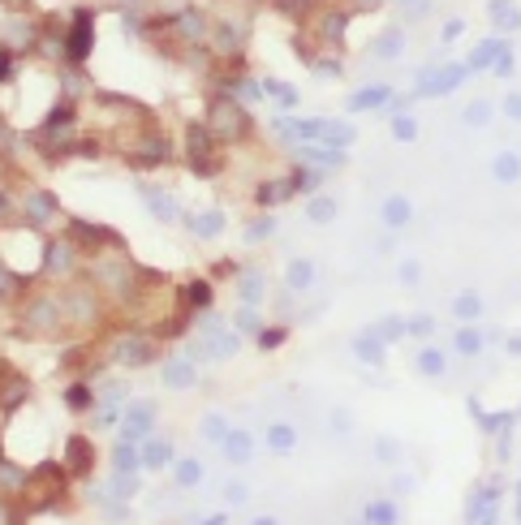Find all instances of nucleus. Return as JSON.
<instances>
[{
  "mask_svg": "<svg viewBox=\"0 0 521 525\" xmlns=\"http://www.w3.org/2000/svg\"><path fill=\"white\" fill-rule=\"evenodd\" d=\"M207 129H212V138L216 142H237V138H246L250 134V117H246V108L233 99V95H220L212 108H207Z\"/></svg>",
  "mask_w": 521,
  "mask_h": 525,
  "instance_id": "nucleus-1",
  "label": "nucleus"
},
{
  "mask_svg": "<svg viewBox=\"0 0 521 525\" xmlns=\"http://www.w3.org/2000/svg\"><path fill=\"white\" fill-rule=\"evenodd\" d=\"M212 129L207 125H190V134H185V155H190V168L194 173H202V177H212V173H220V155L212 151Z\"/></svg>",
  "mask_w": 521,
  "mask_h": 525,
  "instance_id": "nucleus-2",
  "label": "nucleus"
},
{
  "mask_svg": "<svg viewBox=\"0 0 521 525\" xmlns=\"http://www.w3.org/2000/svg\"><path fill=\"white\" fill-rule=\"evenodd\" d=\"M151 357H155V340H151V336L125 332V336H117V345H113V362H121V366H147Z\"/></svg>",
  "mask_w": 521,
  "mask_h": 525,
  "instance_id": "nucleus-3",
  "label": "nucleus"
},
{
  "mask_svg": "<svg viewBox=\"0 0 521 525\" xmlns=\"http://www.w3.org/2000/svg\"><path fill=\"white\" fill-rule=\"evenodd\" d=\"M91 47H95V13L91 9H78L74 13V30L65 39V52H69V61H86Z\"/></svg>",
  "mask_w": 521,
  "mask_h": 525,
  "instance_id": "nucleus-4",
  "label": "nucleus"
},
{
  "mask_svg": "<svg viewBox=\"0 0 521 525\" xmlns=\"http://www.w3.org/2000/svg\"><path fill=\"white\" fill-rule=\"evenodd\" d=\"M465 74H470V69H465V65H444L440 74H423L418 78V91H413V95H418V99H431V95H448V91H457V82L465 78Z\"/></svg>",
  "mask_w": 521,
  "mask_h": 525,
  "instance_id": "nucleus-5",
  "label": "nucleus"
},
{
  "mask_svg": "<svg viewBox=\"0 0 521 525\" xmlns=\"http://www.w3.org/2000/svg\"><path fill=\"white\" fill-rule=\"evenodd\" d=\"M151 417H155L151 405H130L125 417H121V439H130V444L147 439V435H151Z\"/></svg>",
  "mask_w": 521,
  "mask_h": 525,
  "instance_id": "nucleus-6",
  "label": "nucleus"
},
{
  "mask_svg": "<svg viewBox=\"0 0 521 525\" xmlns=\"http://www.w3.org/2000/svg\"><path fill=\"white\" fill-rule=\"evenodd\" d=\"M164 388H173V392H181V388H194V357H168L164 362Z\"/></svg>",
  "mask_w": 521,
  "mask_h": 525,
  "instance_id": "nucleus-7",
  "label": "nucleus"
},
{
  "mask_svg": "<svg viewBox=\"0 0 521 525\" xmlns=\"http://www.w3.org/2000/svg\"><path fill=\"white\" fill-rule=\"evenodd\" d=\"M241 43H246V22L241 18H224L220 26H216V52H241Z\"/></svg>",
  "mask_w": 521,
  "mask_h": 525,
  "instance_id": "nucleus-8",
  "label": "nucleus"
},
{
  "mask_svg": "<svg viewBox=\"0 0 521 525\" xmlns=\"http://www.w3.org/2000/svg\"><path fill=\"white\" fill-rule=\"evenodd\" d=\"M26 220H30V224H47V220H57V198H52L47 190L26 194Z\"/></svg>",
  "mask_w": 521,
  "mask_h": 525,
  "instance_id": "nucleus-9",
  "label": "nucleus"
},
{
  "mask_svg": "<svg viewBox=\"0 0 521 525\" xmlns=\"http://www.w3.org/2000/svg\"><path fill=\"white\" fill-rule=\"evenodd\" d=\"M224 456L233 461V465H250V456H254V439H250V431H224Z\"/></svg>",
  "mask_w": 521,
  "mask_h": 525,
  "instance_id": "nucleus-10",
  "label": "nucleus"
},
{
  "mask_svg": "<svg viewBox=\"0 0 521 525\" xmlns=\"http://www.w3.org/2000/svg\"><path fill=\"white\" fill-rule=\"evenodd\" d=\"M65 461H69L74 474H86V469L95 465V448H91V439H86V435H74V439L65 444Z\"/></svg>",
  "mask_w": 521,
  "mask_h": 525,
  "instance_id": "nucleus-11",
  "label": "nucleus"
},
{
  "mask_svg": "<svg viewBox=\"0 0 521 525\" xmlns=\"http://www.w3.org/2000/svg\"><path fill=\"white\" fill-rule=\"evenodd\" d=\"M297 160H306V164H319V168H340L345 164V151H336V146H297Z\"/></svg>",
  "mask_w": 521,
  "mask_h": 525,
  "instance_id": "nucleus-12",
  "label": "nucleus"
},
{
  "mask_svg": "<svg viewBox=\"0 0 521 525\" xmlns=\"http://www.w3.org/2000/svg\"><path fill=\"white\" fill-rule=\"evenodd\" d=\"M470 413L479 417V422H483V431L487 435H500V431H513V422H517V409L513 413H487L479 400H470Z\"/></svg>",
  "mask_w": 521,
  "mask_h": 525,
  "instance_id": "nucleus-13",
  "label": "nucleus"
},
{
  "mask_svg": "<svg viewBox=\"0 0 521 525\" xmlns=\"http://www.w3.org/2000/svg\"><path fill=\"white\" fill-rule=\"evenodd\" d=\"M496 500H500V487L491 483V487H483L474 500H470V508H465V517L470 521H491L496 517Z\"/></svg>",
  "mask_w": 521,
  "mask_h": 525,
  "instance_id": "nucleus-14",
  "label": "nucleus"
},
{
  "mask_svg": "<svg viewBox=\"0 0 521 525\" xmlns=\"http://www.w3.org/2000/svg\"><path fill=\"white\" fill-rule=\"evenodd\" d=\"M379 103H388V86H362L349 95V112H362V108H379Z\"/></svg>",
  "mask_w": 521,
  "mask_h": 525,
  "instance_id": "nucleus-15",
  "label": "nucleus"
},
{
  "mask_svg": "<svg viewBox=\"0 0 521 525\" xmlns=\"http://www.w3.org/2000/svg\"><path fill=\"white\" fill-rule=\"evenodd\" d=\"M57 301H35V306H26V314H22V323H30V328H52L57 323Z\"/></svg>",
  "mask_w": 521,
  "mask_h": 525,
  "instance_id": "nucleus-16",
  "label": "nucleus"
},
{
  "mask_svg": "<svg viewBox=\"0 0 521 525\" xmlns=\"http://www.w3.org/2000/svg\"><path fill=\"white\" fill-rule=\"evenodd\" d=\"M319 138L328 142V146H336V151H345L357 134H353V125H345V121H324V129H319Z\"/></svg>",
  "mask_w": 521,
  "mask_h": 525,
  "instance_id": "nucleus-17",
  "label": "nucleus"
},
{
  "mask_svg": "<svg viewBox=\"0 0 521 525\" xmlns=\"http://www.w3.org/2000/svg\"><path fill=\"white\" fill-rule=\"evenodd\" d=\"M142 198H147V207H151V212L160 216L164 224H173V220H177V202H173L168 194H155L151 185H142Z\"/></svg>",
  "mask_w": 521,
  "mask_h": 525,
  "instance_id": "nucleus-18",
  "label": "nucleus"
},
{
  "mask_svg": "<svg viewBox=\"0 0 521 525\" xmlns=\"http://www.w3.org/2000/svg\"><path fill=\"white\" fill-rule=\"evenodd\" d=\"M285 280H289V289H310V280H315V262L310 258H293L289 262V272H285Z\"/></svg>",
  "mask_w": 521,
  "mask_h": 525,
  "instance_id": "nucleus-19",
  "label": "nucleus"
},
{
  "mask_svg": "<svg viewBox=\"0 0 521 525\" xmlns=\"http://www.w3.org/2000/svg\"><path fill=\"white\" fill-rule=\"evenodd\" d=\"M297 190H293V181L285 177V181H268V185H258V202H263V207H276V202H285V198H293Z\"/></svg>",
  "mask_w": 521,
  "mask_h": 525,
  "instance_id": "nucleus-20",
  "label": "nucleus"
},
{
  "mask_svg": "<svg viewBox=\"0 0 521 525\" xmlns=\"http://www.w3.org/2000/svg\"><path fill=\"white\" fill-rule=\"evenodd\" d=\"M500 47H504L500 39H483V43L470 52V61H465V69H491V61L500 57Z\"/></svg>",
  "mask_w": 521,
  "mask_h": 525,
  "instance_id": "nucleus-21",
  "label": "nucleus"
},
{
  "mask_svg": "<svg viewBox=\"0 0 521 525\" xmlns=\"http://www.w3.org/2000/svg\"><path fill=\"white\" fill-rule=\"evenodd\" d=\"M168 461H173V444H168V439H151V444L142 448V465H147V469H164Z\"/></svg>",
  "mask_w": 521,
  "mask_h": 525,
  "instance_id": "nucleus-22",
  "label": "nucleus"
},
{
  "mask_svg": "<svg viewBox=\"0 0 521 525\" xmlns=\"http://www.w3.org/2000/svg\"><path fill=\"white\" fill-rule=\"evenodd\" d=\"M353 353L362 357V362H371V366H379L384 362V340L371 332V336H353Z\"/></svg>",
  "mask_w": 521,
  "mask_h": 525,
  "instance_id": "nucleus-23",
  "label": "nucleus"
},
{
  "mask_svg": "<svg viewBox=\"0 0 521 525\" xmlns=\"http://www.w3.org/2000/svg\"><path fill=\"white\" fill-rule=\"evenodd\" d=\"M173 26H177L185 39H202V35H207V18H202L198 9H185V13H177V18H173Z\"/></svg>",
  "mask_w": 521,
  "mask_h": 525,
  "instance_id": "nucleus-24",
  "label": "nucleus"
},
{
  "mask_svg": "<svg viewBox=\"0 0 521 525\" xmlns=\"http://www.w3.org/2000/svg\"><path fill=\"white\" fill-rule=\"evenodd\" d=\"M268 448H272V452H293V448H297V431H293L289 422L268 427Z\"/></svg>",
  "mask_w": 521,
  "mask_h": 525,
  "instance_id": "nucleus-25",
  "label": "nucleus"
},
{
  "mask_svg": "<svg viewBox=\"0 0 521 525\" xmlns=\"http://www.w3.org/2000/svg\"><path fill=\"white\" fill-rule=\"evenodd\" d=\"M491 173H496V181L513 185V181L521 177V160H517L513 151H504V155H496V160H491Z\"/></svg>",
  "mask_w": 521,
  "mask_h": 525,
  "instance_id": "nucleus-26",
  "label": "nucleus"
},
{
  "mask_svg": "<svg viewBox=\"0 0 521 525\" xmlns=\"http://www.w3.org/2000/svg\"><path fill=\"white\" fill-rule=\"evenodd\" d=\"M113 465H117V474H134V469L142 465V452H138L130 439H121V444H117V452H113Z\"/></svg>",
  "mask_w": 521,
  "mask_h": 525,
  "instance_id": "nucleus-27",
  "label": "nucleus"
},
{
  "mask_svg": "<svg viewBox=\"0 0 521 525\" xmlns=\"http://www.w3.org/2000/svg\"><path fill=\"white\" fill-rule=\"evenodd\" d=\"M409 216H413V207H409L405 198H388V202H384V224H388V229H405Z\"/></svg>",
  "mask_w": 521,
  "mask_h": 525,
  "instance_id": "nucleus-28",
  "label": "nucleus"
},
{
  "mask_svg": "<svg viewBox=\"0 0 521 525\" xmlns=\"http://www.w3.org/2000/svg\"><path fill=\"white\" fill-rule=\"evenodd\" d=\"M401 52H405V35H401V30H384L379 43H375V57H379V61H396Z\"/></svg>",
  "mask_w": 521,
  "mask_h": 525,
  "instance_id": "nucleus-29",
  "label": "nucleus"
},
{
  "mask_svg": "<svg viewBox=\"0 0 521 525\" xmlns=\"http://www.w3.org/2000/svg\"><path fill=\"white\" fill-rule=\"evenodd\" d=\"M47 267L52 272H69L74 267V246L69 241H52L47 246Z\"/></svg>",
  "mask_w": 521,
  "mask_h": 525,
  "instance_id": "nucleus-30",
  "label": "nucleus"
},
{
  "mask_svg": "<svg viewBox=\"0 0 521 525\" xmlns=\"http://www.w3.org/2000/svg\"><path fill=\"white\" fill-rule=\"evenodd\" d=\"M190 229H194V237H216V233L224 229V216H220V212H202V216H190Z\"/></svg>",
  "mask_w": 521,
  "mask_h": 525,
  "instance_id": "nucleus-31",
  "label": "nucleus"
},
{
  "mask_svg": "<svg viewBox=\"0 0 521 525\" xmlns=\"http://www.w3.org/2000/svg\"><path fill=\"white\" fill-rule=\"evenodd\" d=\"M237 289H241V301H246V306H254V301H263V293H268V280L258 276V272H246Z\"/></svg>",
  "mask_w": 521,
  "mask_h": 525,
  "instance_id": "nucleus-32",
  "label": "nucleus"
},
{
  "mask_svg": "<svg viewBox=\"0 0 521 525\" xmlns=\"http://www.w3.org/2000/svg\"><path fill=\"white\" fill-rule=\"evenodd\" d=\"M491 22H496V30H517L521 26V13H513L508 0H491Z\"/></svg>",
  "mask_w": 521,
  "mask_h": 525,
  "instance_id": "nucleus-33",
  "label": "nucleus"
},
{
  "mask_svg": "<svg viewBox=\"0 0 521 525\" xmlns=\"http://www.w3.org/2000/svg\"><path fill=\"white\" fill-rule=\"evenodd\" d=\"M65 405H69L74 413H86V409H95V392H91L86 383H74V388L65 392Z\"/></svg>",
  "mask_w": 521,
  "mask_h": 525,
  "instance_id": "nucleus-34",
  "label": "nucleus"
},
{
  "mask_svg": "<svg viewBox=\"0 0 521 525\" xmlns=\"http://www.w3.org/2000/svg\"><path fill=\"white\" fill-rule=\"evenodd\" d=\"M418 371H423V375H444V371H448V357H444L440 349H423V353H418Z\"/></svg>",
  "mask_w": 521,
  "mask_h": 525,
  "instance_id": "nucleus-35",
  "label": "nucleus"
},
{
  "mask_svg": "<svg viewBox=\"0 0 521 525\" xmlns=\"http://www.w3.org/2000/svg\"><path fill=\"white\" fill-rule=\"evenodd\" d=\"M452 314H457V319H465V323H470V319H479V314H483V301H479L474 293H461V297L452 301Z\"/></svg>",
  "mask_w": 521,
  "mask_h": 525,
  "instance_id": "nucleus-36",
  "label": "nucleus"
},
{
  "mask_svg": "<svg viewBox=\"0 0 521 525\" xmlns=\"http://www.w3.org/2000/svg\"><path fill=\"white\" fill-rule=\"evenodd\" d=\"M91 314H95V301L86 293H69V319L74 323H91Z\"/></svg>",
  "mask_w": 521,
  "mask_h": 525,
  "instance_id": "nucleus-37",
  "label": "nucleus"
},
{
  "mask_svg": "<svg viewBox=\"0 0 521 525\" xmlns=\"http://www.w3.org/2000/svg\"><path fill=\"white\" fill-rule=\"evenodd\" d=\"M349 18H353V13H328V18H324V26H319V30H324V39L340 43V39H345V26H349Z\"/></svg>",
  "mask_w": 521,
  "mask_h": 525,
  "instance_id": "nucleus-38",
  "label": "nucleus"
},
{
  "mask_svg": "<svg viewBox=\"0 0 521 525\" xmlns=\"http://www.w3.org/2000/svg\"><path fill=\"white\" fill-rule=\"evenodd\" d=\"M0 487H5V491H22L26 487V474L13 461H0Z\"/></svg>",
  "mask_w": 521,
  "mask_h": 525,
  "instance_id": "nucleus-39",
  "label": "nucleus"
},
{
  "mask_svg": "<svg viewBox=\"0 0 521 525\" xmlns=\"http://www.w3.org/2000/svg\"><path fill=\"white\" fill-rule=\"evenodd\" d=\"M405 332H409V328H405V323L396 319V314H388V319H379V328H375V336H379L384 345H392V340H401Z\"/></svg>",
  "mask_w": 521,
  "mask_h": 525,
  "instance_id": "nucleus-40",
  "label": "nucleus"
},
{
  "mask_svg": "<svg viewBox=\"0 0 521 525\" xmlns=\"http://www.w3.org/2000/svg\"><path fill=\"white\" fill-rule=\"evenodd\" d=\"M289 181H293V190H302V194H310V190H319V181H324V173H319V168H297V173H293Z\"/></svg>",
  "mask_w": 521,
  "mask_h": 525,
  "instance_id": "nucleus-41",
  "label": "nucleus"
},
{
  "mask_svg": "<svg viewBox=\"0 0 521 525\" xmlns=\"http://www.w3.org/2000/svg\"><path fill=\"white\" fill-rule=\"evenodd\" d=\"M177 483L181 487H194V483H202V465L190 456V461H177Z\"/></svg>",
  "mask_w": 521,
  "mask_h": 525,
  "instance_id": "nucleus-42",
  "label": "nucleus"
},
{
  "mask_svg": "<svg viewBox=\"0 0 521 525\" xmlns=\"http://www.w3.org/2000/svg\"><path fill=\"white\" fill-rule=\"evenodd\" d=\"M212 301V284L207 280H190L185 284V306H207Z\"/></svg>",
  "mask_w": 521,
  "mask_h": 525,
  "instance_id": "nucleus-43",
  "label": "nucleus"
},
{
  "mask_svg": "<svg viewBox=\"0 0 521 525\" xmlns=\"http://www.w3.org/2000/svg\"><path fill=\"white\" fill-rule=\"evenodd\" d=\"M362 517L367 521H396V508H392V500H375V504L362 508Z\"/></svg>",
  "mask_w": 521,
  "mask_h": 525,
  "instance_id": "nucleus-44",
  "label": "nucleus"
},
{
  "mask_svg": "<svg viewBox=\"0 0 521 525\" xmlns=\"http://www.w3.org/2000/svg\"><path fill=\"white\" fill-rule=\"evenodd\" d=\"M224 431H229V427H224V417H220V413H207V417H202V439L220 444V439H224Z\"/></svg>",
  "mask_w": 521,
  "mask_h": 525,
  "instance_id": "nucleus-45",
  "label": "nucleus"
},
{
  "mask_svg": "<svg viewBox=\"0 0 521 525\" xmlns=\"http://www.w3.org/2000/svg\"><path fill=\"white\" fill-rule=\"evenodd\" d=\"M310 220H315V224H328L332 216H336V202L332 198H315V202H310V212H306Z\"/></svg>",
  "mask_w": 521,
  "mask_h": 525,
  "instance_id": "nucleus-46",
  "label": "nucleus"
},
{
  "mask_svg": "<svg viewBox=\"0 0 521 525\" xmlns=\"http://www.w3.org/2000/svg\"><path fill=\"white\" fill-rule=\"evenodd\" d=\"M479 349H483V336L474 328H461L457 332V353H479Z\"/></svg>",
  "mask_w": 521,
  "mask_h": 525,
  "instance_id": "nucleus-47",
  "label": "nucleus"
},
{
  "mask_svg": "<svg viewBox=\"0 0 521 525\" xmlns=\"http://www.w3.org/2000/svg\"><path fill=\"white\" fill-rule=\"evenodd\" d=\"M392 134H396L401 142H413V138H418V125H413L409 117H392Z\"/></svg>",
  "mask_w": 521,
  "mask_h": 525,
  "instance_id": "nucleus-48",
  "label": "nucleus"
},
{
  "mask_svg": "<svg viewBox=\"0 0 521 525\" xmlns=\"http://www.w3.org/2000/svg\"><path fill=\"white\" fill-rule=\"evenodd\" d=\"M465 121H470V125H487L491 121V103H470V108H465Z\"/></svg>",
  "mask_w": 521,
  "mask_h": 525,
  "instance_id": "nucleus-49",
  "label": "nucleus"
},
{
  "mask_svg": "<svg viewBox=\"0 0 521 525\" xmlns=\"http://www.w3.org/2000/svg\"><path fill=\"white\" fill-rule=\"evenodd\" d=\"M272 233H276V220H268V216H263V220H254V224L246 229L250 241H263V237H272Z\"/></svg>",
  "mask_w": 521,
  "mask_h": 525,
  "instance_id": "nucleus-50",
  "label": "nucleus"
},
{
  "mask_svg": "<svg viewBox=\"0 0 521 525\" xmlns=\"http://www.w3.org/2000/svg\"><path fill=\"white\" fill-rule=\"evenodd\" d=\"M491 69H496V74H500V78H508V74H513V52H508V43H504V47H500V57H496V61H491Z\"/></svg>",
  "mask_w": 521,
  "mask_h": 525,
  "instance_id": "nucleus-51",
  "label": "nucleus"
},
{
  "mask_svg": "<svg viewBox=\"0 0 521 525\" xmlns=\"http://www.w3.org/2000/svg\"><path fill=\"white\" fill-rule=\"evenodd\" d=\"M285 328H268V332H258V345H263V349H276V345H285Z\"/></svg>",
  "mask_w": 521,
  "mask_h": 525,
  "instance_id": "nucleus-52",
  "label": "nucleus"
},
{
  "mask_svg": "<svg viewBox=\"0 0 521 525\" xmlns=\"http://www.w3.org/2000/svg\"><path fill=\"white\" fill-rule=\"evenodd\" d=\"M409 332L413 336H431L435 332V319H431V314H418V319H409Z\"/></svg>",
  "mask_w": 521,
  "mask_h": 525,
  "instance_id": "nucleus-53",
  "label": "nucleus"
},
{
  "mask_svg": "<svg viewBox=\"0 0 521 525\" xmlns=\"http://www.w3.org/2000/svg\"><path fill=\"white\" fill-rule=\"evenodd\" d=\"M237 328H241V332H258V314H254L250 306H246V310L237 314Z\"/></svg>",
  "mask_w": 521,
  "mask_h": 525,
  "instance_id": "nucleus-54",
  "label": "nucleus"
},
{
  "mask_svg": "<svg viewBox=\"0 0 521 525\" xmlns=\"http://www.w3.org/2000/svg\"><path fill=\"white\" fill-rule=\"evenodd\" d=\"M504 117L521 121V95H504Z\"/></svg>",
  "mask_w": 521,
  "mask_h": 525,
  "instance_id": "nucleus-55",
  "label": "nucleus"
},
{
  "mask_svg": "<svg viewBox=\"0 0 521 525\" xmlns=\"http://www.w3.org/2000/svg\"><path fill=\"white\" fill-rule=\"evenodd\" d=\"M13 289H18V276H13V272H5V267H0V297H9Z\"/></svg>",
  "mask_w": 521,
  "mask_h": 525,
  "instance_id": "nucleus-56",
  "label": "nucleus"
},
{
  "mask_svg": "<svg viewBox=\"0 0 521 525\" xmlns=\"http://www.w3.org/2000/svg\"><path fill=\"white\" fill-rule=\"evenodd\" d=\"M315 69L328 74V78H336V74H340V61H315Z\"/></svg>",
  "mask_w": 521,
  "mask_h": 525,
  "instance_id": "nucleus-57",
  "label": "nucleus"
},
{
  "mask_svg": "<svg viewBox=\"0 0 521 525\" xmlns=\"http://www.w3.org/2000/svg\"><path fill=\"white\" fill-rule=\"evenodd\" d=\"M379 456L392 465V461H396V444H392V439H379Z\"/></svg>",
  "mask_w": 521,
  "mask_h": 525,
  "instance_id": "nucleus-58",
  "label": "nucleus"
},
{
  "mask_svg": "<svg viewBox=\"0 0 521 525\" xmlns=\"http://www.w3.org/2000/svg\"><path fill=\"white\" fill-rule=\"evenodd\" d=\"M224 495H229V500H233V504H241V500H246V495H250V491H246V487H241V483H233V487H224Z\"/></svg>",
  "mask_w": 521,
  "mask_h": 525,
  "instance_id": "nucleus-59",
  "label": "nucleus"
},
{
  "mask_svg": "<svg viewBox=\"0 0 521 525\" xmlns=\"http://www.w3.org/2000/svg\"><path fill=\"white\" fill-rule=\"evenodd\" d=\"M401 280H409V284L418 280V262H401Z\"/></svg>",
  "mask_w": 521,
  "mask_h": 525,
  "instance_id": "nucleus-60",
  "label": "nucleus"
},
{
  "mask_svg": "<svg viewBox=\"0 0 521 525\" xmlns=\"http://www.w3.org/2000/svg\"><path fill=\"white\" fill-rule=\"evenodd\" d=\"M461 30H465V22H448V26H444V39H457Z\"/></svg>",
  "mask_w": 521,
  "mask_h": 525,
  "instance_id": "nucleus-61",
  "label": "nucleus"
},
{
  "mask_svg": "<svg viewBox=\"0 0 521 525\" xmlns=\"http://www.w3.org/2000/svg\"><path fill=\"white\" fill-rule=\"evenodd\" d=\"M508 353H517V357H521V336H517V340H508Z\"/></svg>",
  "mask_w": 521,
  "mask_h": 525,
  "instance_id": "nucleus-62",
  "label": "nucleus"
},
{
  "mask_svg": "<svg viewBox=\"0 0 521 525\" xmlns=\"http://www.w3.org/2000/svg\"><path fill=\"white\" fill-rule=\"evenodd\" d=\"M5 517H9V512H5V508H0V521H5Z\"/></svg>",
  "mask_w": 521,
  "mask_h": 525,
  "instance_id": "nucleus-63",
  "label": "nucleus"
},
{
  "mask_svg": "<svg viewBox=\"0 0 521 525\" xmlns=\"http://www.w3.org/2000/svg\"><path fill=\"white\" fill-rule=\"evenodd\" d=\"M0 207H5V194H0Z\"/></svg>",
  "mask_w": 521,
  "mask_h": 525,
  "instance_id": "nucleus-64",
  "label": "nucleus"
}]
</instances>
